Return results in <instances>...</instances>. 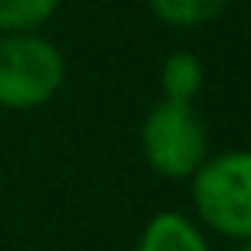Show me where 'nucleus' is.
<instances>
[{
  "instance_id": "3",
  "label": "nucleus",
  "mask_w": 251,
  "mask_h": 251,
  "mask_svg": "<svg viewBox=\"0 0 251 251\" xmlns=\"http://www.w3.org/2000/svg\"><path fill=\"white\" fill-rule=\"evenodd\" d=\"M141 155L162 179H189L210 155L206 127L196 114V103L158 97L141 124Z\"/></svg>"
},
{
  "instance_id": "2",
  "label": "nucleus",
  "mask_w": 251,
  "mask_h": 251,
  "mask_svg": "<svg viewBox=\"0 0 251 251\" xmlns=\"http://www.w3.org/2000/svg\"><path fill=\"white\" fill-rule=\"evenodd\" d=\"M66 86V59L38 31L0 35V107L38 110Z\"/></svg>"
},
{
  "instance_id": "4",
  "label": "nucleus",
  "mask_w": 251,
  "mask_h": 251,
  "mask_svg": "<svg viewBox=\"0 0 251 251\" xmlns=\"http://www.w3.org/2000/svg\"><path fill=\"white\" fill-rule=\"evenodd\" d=\"M134 251H210V244L193 217L179 210H158L145 224Z\"/></svg>"
},
{
  "instance_id": "1",
  "label": "nucleus",
  "mask_w": 251,
  "mask_h": 251,
  "mask_svg": "<svg viewBox=\"0 0 251 251\" xmlns=\"http://www.w3.org/2000/svg\"><path fill=\"white\" fill-rule=\"evenodd\" d=\"M189 203L200 227L237 244L251 241V148L206 155L189 176Z\"/></svg>"
},
{
  "instance_id": "8",
  "label": "nucleus",
  "mask_w": 251,
  "mask_h": 251,
  "mask_svg": "<svg viewBox=\"0 0 251 251\" xmlns=\"http://www.w3.org/2000/svg\"><path fill=\"white\" fill-rule=\"evenodd\" d=\"M237 251H251V241H244V244H237Z\"/></svg>"
},
{
  "instance_id": "5",
  "label": "nucleus",
  "mask_w": 251,
  "mask_h": 251,
  "mask_svg": "<svg viewBox=\"0 0 251 251\" xmlns=\"http://www.w3.org/2000/svg\"><path fill=\"white\" fill-rule=\"evenodd\" d=\"M203 62L193 52H172L165 55L162 69H158V86H162V100H176V103H196V97L203 93Z\"/></svg>"
},
{
  "instance_id": "7",
  "label": "nucleus",
  "mask_w": 251,
  "mask_h": 251,
  "mask_svg": "<svg viewBox=\"0 0 251 251\" xmlns=\"http://www.w3.org/2000/svg\"><path fill=\"white\" fill-rule=\"evenodd\" d=\"M62 0H0V35L14 31H38L45 21L55 18Z\"/></svg>"
},
{
  "instance_id": "6",
  "label": "nucleus",
  "mask_w": 251,
  "mask_h": 251,
  "mask_svg": "<svg viewBox=\"0 0 251 251\" xmlns=\"http://www.w3.org/2000/svg\"><path fill=\"white\" fill-rule=\"evenodd\" d=\"M230 0H148L151 14L169 28H200L217 21Z\"/></svg>"
}]
</instances>
